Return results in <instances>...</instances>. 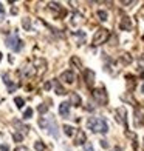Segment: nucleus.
Here are the masks:
<instances>
[{
  "mask_svg": "<svg viewBox=\"0 0 144 151\" xmlns=\"http://www.w3.org/2000/svg\"><path fill=\"white\" fill-rule=\"evenodd\" d=\"M6 45H8L12 51H20V50H22V46H23L22 40L19 39L17 34H11V36L6 37Z\"/></svg>",
  "mask_w": 144,
  "mask_h": 151,
  "instance_id": "3",
  "label": "nucleus"
},
{
  "mask_svg": "<svg viewBox=\"0 0 144 151\" xmlns=\"http://www.w3.org/2000/svg\"><path fill=\"white\" fill-rule=\"evenodd\" d=\"M74 79H76V76H74L73 71H65L60 74V80H64L65 83H73Z\"/></svg>",
  "mask_w": 144,
  "mask_h": 151,
  "instance_id": "9",
  "label": "nucleus"
},
{
  "mask_svg": "<svg viewBox=\"0 0 144 151\" xmlns=\"http://www.w3.org/2000/svg\"><path fill=\"white\" fill-rule=\"evenodd\" d=\"M50 88H51V82H47V83L44 85V90H45V91H48Z\"/></svg>",
  "mask_w": 144,
  "mask_h": 151,
  "instance_id": "29",
  "label": "nucleus"
},
{
  "mask_svg": "<svg viewBox=\"0 0 144 151\" xmlns=\"http://www.w3.org/2000/svg\"><path fill=\"white\" fill-rule=\"evenodd\" d=\"M39 125L42 127V128H47V129H48V122H47L45 119H39ZM50 131H51L53 136L57 137V133H56V123H54V122L50 123Z\"/></svg>",
  "mask_w": 144,
  "mask_h": 151,
  "instance_id": "8",
  "label": "nucleus"
},
{
  "mask_svg": "<svg viewBox=\"0 0 144 151\" xmlns=\"http://www.w3.org/2000/svg\"><path fill=\"white\" fill-rule=\"evenodd\" d=\"M64 133L68 136V137H71L73 136V128L70 125H64Z\"/></svg>",
  "mask_w": 144,
  "mask_h": 151,
  "instance_id": "19",
  "label": "nucleus"
},
{
  "mask_svg": "<svg viewBox=\"0 0 144 151\" xmlns=\"http://www.w3.org/2000/svg\"><path fill=\"white\" fill-rule=\"evenodd\" d=\"M0 150H2V151H8V145H5V143H3V145L0 147Z\"/></svg>",
  "mask_w": 144,
  "mask_h": 151,
  "instance_id": "33",
  "label": "nucleus"
},
{
  "mask_svg": "<svg viewBox=\"0 0 144 151\" xmlns=\"http://www.w3.org/2000/svg\"><path fill=\"white\" fill-rule=\"evenodd\" d=\"M54 88H56V94H59V96H64V94H67V91H65L64 88L57 83V82H54Z\"/></svg>",
  "mask_w": 144,
  "mask_h": 151,
  "instance_id": "16",
  "label": "nucleus"
},
{
  "mask_svg": "<svg viewBox=\"0 0 144 151\" xmlns=\"http://www.w3.org/2000/svg\"><path fill=\"white\" fill-rule=\"evenodd\" d=\"M34 66H36V76L40 77L47 71V60L45 59H36L34 60Z\"/></svg>",
  "mask_w": 144,
  "mask_h": 151,
  "instance_id": "5",
  "label": "nucleus"
},
{
  "mask_svg": "<svg viewBox=\"0 0 144 151\" xmlns=\"http://www.w3.org/2000/svg\"><path fill=\"white\" fill-rule=\"evenodd\" d=\"M116 116H118V122L122 123V125H126L127 127V119H126V116H127V111H126V108L124 106H119V108H116Z\"/></svg>",
  "mask_w": 144,
  "mask_h": 151,
  "instance_id": "6",
  "label": "nucleus"
},
{
  "mask_svg": "<svg viewBox=\"0 0 144 151\" xmlns=\"http://www.w3.org/2000/svg\"><path fill=\"white\" fill-rule=\"evenodd\" d=\"M31 114H33V109L28 108V109H26V111L23 113V119H30V117H31Z\"/></svg>",
  "mask_w": 144,
  "mask_h": 151,
  "instance_id": "26",
  "label": "nucleus"
},
{
  "mask_svg": "<svg viewBox=\"0 0 144 151\" xmlns=\"http://www.w3.org/2000/svg\"><path fill=\"white\" fill-rule=\"evenodd\" d=\"M34 148H36L37 151H48L45 148V145H44V142H40V140H37L36 143H34Z\"/></svg>",
  "mask_w": 144,
  "mask_h": 151,
  "instance_id": "17",
  "label": "nucleus"
},
{
  "mask_svg": "<svg viewBox=\"0 0 144 151\" xmlns=\"http://www.w3.org/2000/svg\"><path fill=\"white\" fill-rule=\"evenodd\" d=\"M3 80H5V83L8 85V90H9V91H14L16 88H17V85H14V83L9 80V74H3Z\"/></svg>",
  "mask_w": 144,
  "mask_h": 151,
  "instance_id": "13",
  "label": "nucleus"
},
{
  "mask_svg": "<svg viewBox=\"0 0 144 151\" xmlns=\"http://www.w3.org/2000/svg\"><path fill=\"white\" fill-rule=\"evenodd\" d=\"M101 147H102V148H108V143H107V140H101Z\"/></svg>",
  "mask_w": 144,
  "mask_h": 151,
  "instance_id": "31",
  "label": "nucleus"
},
{
  "mask_svg": "<svg viewBox=\"0 0 144 151\" xmlns=\"http://www.w3.org/2000/svg\"><path fill=\"white\" fill-rule=\"evenodd\" d=\"M84 151H95L93 150V145H92L90 142H85L84 143Z\"/></svg>",
  "mask_w": 144,
  "mask_h": 151,
  "instance_id": "24",
  "label": "nucleus"
},
{
  "mask_svg": "<svg viewBox=\"0 0 144 151\" xmlns=\"http://www.w3.org/2000/svg\"><path fill=\"white\" fill-rule=\"evenodd\" d=\"M0 14H3V6H2V3H0Z\"/></svg>",
  "mask_w": 144,
  "mask_h": 151,
  "instance_id": "35",
  "label": "nucleus"
},
{
  "mask_svg": "<svg viewBox=\"0 0 144 151\" xmlns=\"http://www.w3.org/2000/svg\"><path fill=\"white\" fill-rule=\"evenodd\" d=\"M14 151H28V150H26L25 147H17V148H16Z\"/></svg>",
  "mask_w": 144,
  "mask_h": 151,
  "instance_id": "32",
  "label": "nucleus"
},
{
  "mask_svg": "<svg viewBox=\"0 0 144 151\" xmlns=\"http://www.w3.org/2000/svg\"><path fill=\"white\" fill-rule=\"evenodd\" d=\"M110 151H121V148H119V147H115V148H112Z\"/></svg>",
  "mask_w": 144,
  "mask_h": 151,
  "instance_id": "34",
  "label": "nucleus"
},
{
  "mask_svg": "<svg viewBox=\"0 0 144 151\" xmlns=\"http://www.w3.org/2000/svg\"><path fill=\"white\" fill-rule=\"evenodd\" d=\"M12 137H14V140H16V142H20V140H22V136H20V134H14Z\"/></svg>",
  "mask_w": 144,
  "mask_h": 151,
  "instance_id": "30",
  "label": "nucleus"
},
{
  "mask_svg": "<svg viewBox=\"0 0 144 151\" xmlns=\"http://www.w3.org/2000/svg\"><path fill=\"white\" fill-rule=\"evenodd\" d=\"M84 79H85L87 86H88V88H93V85H95V73H93L92 70H85Z\"/></svg>",
  "mask_w": 144,
  "mask_h": 151,
  "instance_id": "7",
  "label": "nucleus"
},
{
  "mask_svg": "<svg viewBox=\"0 0 144 151\" xmlns=\"http://www.w3.org/2000/svg\"><path fill=\"white\" fill-rule=\"evenodd\" d=\"M85 142H87L85 133L82 131V129H78V134H76V140H74V143H76V145H84Z\"/></svg>",
  "mask_w": 144,
  "mask_h": 151,
  "instance_id": "10",
  "label": "nucleus"
},
{
  "mask_svg": "<svg viewBox=\"0 0 144 151\" xmlns=\"http://www.w3.org/2000/svg\"><path fill=\"white\" fill-rule=\"evenodd\" d=\"M22 25H23V29H26V31H30V29H31V22H30V19H28V17L23 19Z\"/></svg>",
  "mask_w": 144,
  "mask_h": 151,
  "instance_id": "18",
  "label": "nucleus"
},
{
  "mask_svg": "<svg viewBox=\"0 0 144 151\" xmlns=\"http://www.w3.org/2000/svg\"><path fill=\"white\" fill-rule=\"evenodd\" d=\"M0 60H2V52H0Z\"/></svg>",
  "mask_w": 144,
  "mask_h": 151,
  "instance_id": "37",
  "label": "nucleus"
},
{
  "mask_svg": "<svg viewBox=\"0 0 144 151\" xmlns=\"http://www.w3.org/2000/svg\"><path fill=\"white\" fill-rule=\"evenodd\" d=\"M71 22L76 25V23H79L81 22V14H74V20H71Z\"/></svg>",
  "mask_w": 144,
  "mask_h": 151,
  "instance_id": "28",
  "label": "nucleus"
},
{
  "mask_svg": "<svg viewBox=\"0 0 144 151\" xmlns=\"http://www.w3.org/2000/svg\"><path fill=\"white\" fill-rule=\"evenodd\" d=\"M14 102H16V105H17V108H22V106L25 105V100H23L22 97H16V99H14Z\"/></svg>",
  "mask_w": 144,
  "mask_h": 151,
  "instance_id": "21",
  "label": "nucleus"
},
{
  "mask_svg": "<svg viewBox=\"0 0 144 151\" xmlns=\"http://www.w3.org/2000/svg\"><path fill=\"white\" fill-rule=\"evenodd\" d=\"M70 62H71V65H76L78 68H82V65H81V60H79V59H78L76 56H73Z\"/></svg>",
  "mask_w": 144,
  "mask_h": 151,
  "instance_id": "20",
  "label": "nucleus"
},
{
  "mask_svg": "<svg viewBox=\"0 0 144 151\" xmlns=\"http://www.w3.org/2000/svg\"><path fill=\"white\" fill-rule=\"evenodd\" d=\"M87 127L95 133H102L105 134L108 131V127H107V122L101 117H90L87 120Z\"/></svg>",
  "mask_w": 144,
  "mask_h": 151,
  "instance_id": "1",
  "label": "nucleus"
},
{
  "mask_svg": "<svg viewBox=\"0 0 144 151\" xmlns=\"http://www.w3.org/2000/svg\"><path fill=\"white\" fill-rule=\"evenodd\" d=\"M68 113H70V104H68V102H64V104H60V106H59V114H60V116H64V117H67Z\"/></svg>",
  "mask_w": 144,
  "mask_h": 151,
  "instance_id": "11",
  "label": "nucleus"
},
{
  "mask_svg": "<svg viewBox=\"0 0 144 151\" xmlns=\"http://www.w3.org/2000/svg\"><path fill=\"white\" fill-rule=\"evenodd\" d=\"M141 91L144 93V83H143V86H141Z\"/></svg>",
  "mask_w": 144,
  "mask_h": 151,
  "instance_id": "36",
  "label": "nucleus"
},
{
  "mask_svg": "<svg viewBox=\"0 0 144 151\" xmlns=\"http://www.w3.org/2000/svg\"><path fill=\"white\" fill-rule=\"evenodd\" d=\"M98 17H99V20H102V22H104V20H107V12L105 11H98Z\"/></svg>",
  "mask_w": 144,
  "mask_h": 151,
  "instance_id": "22",
  "label": "nucleus"
},
{
  "mask_svg": "<svg viewBox=\"0 0 144 151\" xmlns=\"http://www.w3.org/2000/svg\"><path fill=\"white\" fill-rule=\"evenodd\" d=\"M74 36H76V39H79V45H82L85 42V32H82V31H78V32H74Z\"/></svg>",
  "mask_w": 144,
  "mask_h": 151,
  "instance_id": "15",
  "label": "nucleus"
},
{
  "mask_svg": "<svg viewBox=\"0 0 144 151\" xmlns=\"http://www.w3.org/2000/svg\"><path fill=\"white\" fill-rule=\"evenodd\" d=\"M93 97H95V100L98 102V104H101V105H107V102H108L107 93H105L104 88H96V90H93Z\"/></svg>",
  "mask_w": 144,
  "mask_h": 151,
  "instance_id": "4",
  "label": "nucleus"
},
{
  "mask_svg": "<svg viewBox=\"0 0 144 151\" xmlns=\"http://www.w3.org/2000/svg\"><path fill=\"white\" fill-rule=\"evenodd\" d=\"M127 80H129V90H133V85H135L133 77H132V76H127Z\"/></svg>",
  "mask_w": 144,
  "mask_h": 151,
  "instance_id": "25",
  "label": "nucleus"
},
{
  "mask_svg": "<svg viewBox=\"0 0 144 151\" xmlns=\"http://www.w3.org/2000/svg\"><path fill=\"white\" fill-rule=\"evenodd\" d=\"M121 62H124V63H130V62H132V57H130L129 54H122Z\"/></svg>",
  "mask_w": 144,
  "mask_h": 151,
  "instance_id": "23",
  "label": "nucleus"
},
{
  "mask_svg": "<svg viewBox=\"0 0 144 151\" xmlns=\"http://www.w3.org/2000/svg\"><path fill=\"white\" fill-rule=\"evenodd\" d=\"M70 100H71V104H73L74 106H79V105H81V97H79L78 93H71V94H70Z\"/></svg>",
  "mask_w": 144,
  "mask_h": 151,
  "instance_id": "14",
  "label": "nucleus"
},
{
  "mask_svg": "<svg viewBox=\"0 0 144 151\" xmlns=\"http://www.w3.org/2000/svg\"><path fill=\"white\" fill-rule=\"evenodd\" d=\"M108 37H110V31L105 29V28H99L98 31L95 32V36H93V46H99L102 43H105Z\"/></svg>",
  "mask_w": 144,
  "mask_h": 151,
  "instance_id": "2",
  "label": "nucleus"
},
{
  "mask_svg": "<svg viewBox=\"0 0 144 151\" xmlns=\"http://www.w3.org/2000/svg\"><path fill=\"white\" fill-rule=\"evenodd\" d=\"M130 28H132L130 19L127 16H122V19H121V29H130Z\"/></svg>",
  "mask_w": 144,
  "mask_h": 151,
  "instance_id": "12",
  "label": "nucleus"
},
{
  "mask_svg": "<svg viewBox=\"0 0 144 151\" xmlns=\"http://www.w3.org/2000/svg\"><path fill=\"white\" fill-rule=\"evenodd\" d=\"M47 109H48V106L42 104V105H39V108H37V111H39V113H45Z\"/></svg>",
  "mask_w": 144,
  "mask_h": 151,
  "instance_id": "27",
  "label": "nucleus"
}]
</instances>
